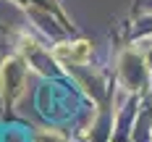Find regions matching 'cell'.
Listing matches in <instances>:
<instances>
[{"instance_id":"6da1fadb","label":"cell","mask_w":152,"mask_h":142,"mask_svg":"<svg viewBox=\"0 0 152 142\" xmlns=\"http://www.w3.org/2000/svg\"><path fill=\"white\" fill-rule=\"evenodd\" d=\"M53 58L61 63H87L92 58V45L87 40H74V42H61L53 47Z\"/></svg>"}]
</instances>
